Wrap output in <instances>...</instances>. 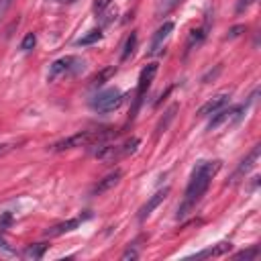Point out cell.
<instances>
[{"label": "cell", "mask_w": 261, "mask_h": 261, "mask_svg": "<svg viewBox=\"0 0 261 261\" xmlns=\"http://www.w3.org/2000/svg\"><path fill=\"white\" fill-rule=\"evenodd\" d=\"M220 165H222V161H218V159H214V161H198V165L192 169V175H190V181H188V188H186V194H184V202L177 208V218H186L196 208V204L208 192L210 181L218 173Z\"/></svg>", "instance_id": "1"}, {"label": "cell", "mask_w": 261, "mask_h": 261, "mask_svg": "<svg viewBox=\"0 0 261 261\" xmlns=\"http://www.w3.org/2000/svg\"><path fill=\"white\" fill-rule=\"evenodd\" d=\"M116 135L114 130L110 128H92V130H80L71 137H65L57 143H53L49 149L55 151V153H61V151H67V149H75V147H90V145H100L104 143L108 137Z\"/></svg>", "instance_id": "2"}, {"label": "cell", "mask_w": 261, "mask_h": 261, "mask_svg": "<svg viewBox=\"0 0 261 261\" xmlns=\"http://www.w3.org/2000/svg\"><path fill=\"white\" fill-rule=\"evenodd\" d=\"M84 67H86V61H84L82 57L65 55V57L55 59V61L49 65L47 80H49V82H55V80H63V77H75L77 73L84 71Z\"/></svg>", "instance_id": "3"}, {"label": "cell", "mask_w": 261, "mask_h": 261, "mask_svg": "<svg viewBox=\"0 0 261 261\" xmlns=\"http://www.w3.org/2000/svg\"><path fill=\"white\" fill-rule=\"evenodd\" d=\"M122 102H124V94L116 88H108V90L98 92L90 100V106H92V110H96L100 114H106V112H112V110L120 108Z\"/></svg>", "instance_id": "4"}, {"label": "cell", "mask_w": 261, "mask_h": 261, "mask_svg": "<svg viewBox=\"0 0 261 261\" xmlns=\"http://www.w3.org/2000/svg\"><path fill=\"white\" fill-rule=\"evenodd\" d=\"M157 73V63H147L143 69H141V75H139V84H137V106H135V112L137 108L141 106L143 102V96L147 94V90L151 88V82Z\"/></svg>", "instance_id": "5"}, {"label": "cell", "mask_w": 261, "mask_h": 261, "mask_svg": "<svg viewBox=\"0 0 261 261\" xmlns=\"http://www.w3.org/2000/svg\"><path fill=\"white\" fill-rule=\"evenodd\" d=\"M259 153H261V145H255L251 151H249V155L239 163V167L234 169V173H232V177H230V181L228 184H237L239 179H243L255 165H257V159H259Z\"/></svg>", "instance_id": "6"}, {"label": "cell", "mask_w": 261, "mask_h": 261, "mask_svg": "<svg viewBox=\"0 0 261 261\" xmlns=\"http://www.w3.org/2000/svg\"><path fill=\"white\" fill-rule=\"evenodd\" d=\"M228 100H230V92H228V90H222V92L214 94V96H212V98L198 110V116H202V118L212 116L214 112H218L220 108H224V106L228 104Z\"/></svg>", "instance_id": "7"}, {"label": "cell", "mask_w": 261, "mask_h": 261, "mask_svg": "<svg viewBox=\"0 0 261 261\" xmlns=\"http://www.w3.org/2000/svg\"><path fill=\"white\" fill-rule=\"evenodd\" d=\"M171 31H173V22H171V20L163 22V24L155 31V35H153V39H151V45H149V55H159V53H161V49H163L165 41L169 39Z\"/></svg>", "instance_id": "8"}, {"label": "cell", "mask_w": 261, "mask_h": 261, "mask_svg": "<svg viewBox=\"0 0 261 261\" xmlns=\"http://www.w3.org/2000/svg\"><path fill=\"white\" fill-rule=\"evenodd\" d=\"M120 177H122V171L120 169H114V171H110L108 175H104L102 179H98V184L92 188V196H100V194H104V192H108V190H112L118 181H120Z\"/></svg>", "instance_id": "9"}, {"label": "cell", "mask_w": 261, "mask_h": 261, "mask_svg": "<svg viewBox=\"0 0 261 261\" xmlns=\"http://www.w3.org/2000/svg\"><path fill=\"white\" fill-rule=\"evenodd\" d=\"M167 194H169V188L157 190V192H155V194H153V196L147 200V204H145V206L139 210V220L149 218V216H151V212H153V210H155V208H157V206H159V204H161V202L167 198Z\"/></svg>", "instance_id": "10"}, {"label": "cell", "mask_w": 261, "mask_h": 261, "mask_svg": "<svg viewBox=\"0 0 261 261\" xmlns=\"http://www.w3.org/2000/svg\"><path fill=\"white\" fill-rule=\"evenodd\" d=\"M84 218H90V214H86V216H77V218H69V220H65V222H59V224L51 226L45 234H47V237H59V234H63V232H69V230L77 228L80 222H82Z\"/></svg>", "instance_id": "11"}, {"label": "cell", "mask_w": 261, "mask_h": 261, "mask_svg": "<svg viewBox=\"0 0 261 261\" xmlns=\"http://www.w3.org/2000/svg\"><path fill=\"white\" fill-rule=\"evenodd\" d=\"M230 243H226V241H222V243H218V245H214V247H210V249H206V251H200L196 257L200 259V257H220V255H224V253H228L230 251Z\"/></svg>", "instance_id": "12"}, {"label": "cell", "mask_w": 261, "mask_h": 261, "mask_svg": "<svg viewBox=\"0 0 261 261\" xmlns=\"http://www.w3.org/2000/svg\"><path fill=\"white\" fill-rule=\"evenodd\" d=\"M114 71H116V67L114 65H108V67H104V69H100L92 80H90V86L92 88H98V86H102V84H106L112 75H114Z\"/></svg>", "instance_id": "13"}, {"label": "cell", "mask_w": 261, "mask_h": 261, "mask_svg": "<svg viewBox=\"0 0 261 261\" xmlns=\"http://www.w3.org/2000/svg\"><path fill=\"white\" fill-rule=\"evenodd\" d=\"M137 31H133L128 37H126V41H124V49H122V55H120V61H126V59H130L133 57V53H135V49H137Z\"/></svg>", "instance_id": "14"}, {"label": "cell", "mask_w": 261, "mask_h": 261, "mask_svg": "<svg viewBox=\"0 0 261 261\" xmlns=\"http://www.w3.org/2000/svg\"><path fill=\"white\" fill-rule=\"evenodd\" d=\"M47 245L45 243H35V245H29L24 251H22V257L24 259H41L43 253H45Z\"/></svg>", "instance_id": "15"}, {"label": "cell", "mask_w": 261, "mask_h": 261, "mask_svg": "<svg viewBox=\"0 0 261 261\" xmlns=\"http://www.w3.org/2000/svg\"><path fill=\"white\" fill-rule=\"evenodd\" d=\"M102 39V31L100 29H92V31H88L84 37H80L75 43L80 45V47H86V45H92V43H96V41H100Z\"/></svg>", "instance_id": "16"}, {"label": "cell", "mask_w": 261, "mask_h": 261, "mask_svg": "<svg viewBox=\"0 0 261 261\" xmlns=\"http://www.w3.org/2000/svg\"><path fill=\"white\" fill-rule=\"evenodd\" d=\"M175 112H177V104H173V106H169L167 108V112H165V118H161L159 120V124H157V137L167 128V124L173 120V116H175Z\"/></svg>", "instance_id": "17"}, {"label": "cell", "mask_w": 261, "mask_h": 261, "mask_svg": "<svg viewBox=\"0 0 261 261\" xmlns=\"http://www.w3.org/2000/svg\"><path fill=\"white\" fill-rule=\"evenodd\" d=\"M204 35H206V33H204L202 29H196V31H192V33H190V39H188V43H186V49L190 51V49H192L194 45H198V43H202V39H204Z\"/></svg>", "instance_id": "18"}, {"label": "cell", "mask_w": 261, "mask_h": 261, "mask_svg": "<svg viewBox=\"0 0 261 261\" xmlns=\"http://www.w3.org/2000/svg\"><path fill=\"white\" fill-rule=\"evenodd\" d=\"M257 255H259V247H255V245H253L251 249H245V251L237 253V255H234V259H245V261H247V259H255Z\"/></svg>", "instance_id": "19"}, {"label": "cell", "mask_w": 261, "mask_h": 261, "mask_svg": "<svg viewBox=\"0 0 261 261\" xmlns=\"http://www.w3.org/2000/svg\"><path fill=\"white\" fill-rule=\"evenodd\" d=\"M98 16H100L102 24H110V22H112V20L116 18V8H110V6H108V8H106L104 12H100Z\"/></svg>", "instance_id": "20"}, {"label": "cell", "mask_w": 261, "mask_h": 261, "mask_svg": "<svg viewBox=\"0 0 261 261\" xmlns=\"http://www.w3.org/2000/svg\"><path fill=\"white\" fill-rule=\"evenodd\" d=\"M35 43H37V37H35L33 33H29V35L22 39V43H20V49H22V51H31V49L35 47Z\"/></svg>", "instance_id": "21"}, {"label": "cell", "mask_w": 261, "mask_h": 261, "mask_svg": "<svg viewBox=\"0 0 261 261\" xmlns=\"http://www.w3.org/2000/svg\"><path fill=\"white\" fill-rule=\"evenodd\" d=\"M110 4H112V0H94V12L100 14V12H104Z\"/></svg>", "instance_id": "22"}, {"label": "cell", "mask_w": 261, "mask_h": 261, "mask_svg": "<svg viewBox=\"0 0 261 261\" xmlns=\"http://www.w3.org/2000/svg\"><path fill=\"white\" fill-rule=\"evenodd\" d=\"M0 253H4V255H16V251L6 243V239L0 234Z\"/></svg>", "instance_id": "23"}, {"label": "cell", "mask_w": 261, "mask_h": 261, "mask_svg": "<svg viewBox=\"0 0 261 261\" xmlns=\"http://www.w3.org/2000/svg\"><path fill=\"white\" fill-rule=\"evenodd\" d=\"M253 2H255V0H239V2H237V14L245 12V10H247V8H249Z\"/></svg>", "instance_id": "24"}, {"label": "cell", "mask_w": 261, "mask_h": 261, "mask_svg": "<svg viewBox=\"0 0 261 261\" xmlns=\"http://www.w3.org/2000/svg\"><path fill=\"white\" fill-rule=\"evenodd\" d=\"M137 257H139V251H137L135 247H128V249L122 253V259H124V261H126V259H137Z\"/></svg>", "instance_id": "25"}, {"label": "cell", "mask_w": 261, "mask_h": 261, "mask_svg": "<svg viewBox=\"0 0 261 261\" xmlns=\"http://www.w3.org/2000/svg\"><path fill=\"white\" fill-rule=\"evenodd\" d=\"M12 222V216H10V212H4L2 214V218H0V230H4V228H8V224Z\"/></svg>", "instance_id": "26"}, {"label": "cell", "mask_w": 261, "mask_h": 261, "mask_svg": "<svg viewBox=\"0 0 261 261\" xmlns=\"http://www.w3.org/2000/svg\"><path fill=\"white\" fill-rule=\"evenodd\" d=\"M16 147V143H0V157H4L6 153H10Z\"/></svg>", "instance_id": "27"}, {"label": "cell", "mask_w": 261, "mask_h": 261, "mask_svg": "<svg viewBox=\"0 0 261 261\" xmlns=\"http://www.w3.org/2000/svg\"><path fill=\"white\" fill-rule=\"evenodd\" d=\"M241 31H245V27L241 24V27H234V29H230V33H228V37L232 39V37H239L241 35Z\"/></svg>", "instance_id": "28"}, {"label": "cell", "mask_w": 261, "mask_h": 261, "mask_svg": "<svg viewBox=\"0 0 261 261\" xmlns=\"http://www.w3.org/2000/svg\"><path fill=\"white\" fill-rule=\"evenodd\" d=\"M53 2H61V4H71V2H75V0H53Z\"/></svg>", "instance_id": "29"}]
</instances>
